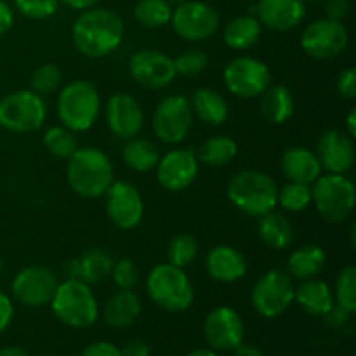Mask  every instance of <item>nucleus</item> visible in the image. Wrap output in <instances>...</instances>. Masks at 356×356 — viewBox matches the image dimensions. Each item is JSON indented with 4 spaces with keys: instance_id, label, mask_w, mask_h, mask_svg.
<instances>
[{
    "instance_id": "obj_1",
    "label": "nucleus",
    "mask_w": 356,
    "mask_h": 356,
    "mask_svg": "<svg viewBox=\"0 0 356 356\" xmlns=\"http://www.w3.org/2000/svg\"><path fill=\"white\" fill-rule=\"evenodd\" d=\"M125 35L124 19L115 10L90 7L73 21L72 40L76 51L89 59L110 56L120 47Z\"/></svg>"
},
{
    "instance_id": "obj_2",
    "label": "nucleus",
    "mask_w": 356,
    "mask_h": 356,
    "mask_svg": "<svg viewBox=\"0 0 356 356\" xmlns=\"http://www.w3.org/2000/svg\"><path fill=\"white\" fill-rule=\"evenodd\" d=\"M66 179L79 197L99 198L115 181L113 163L103 149L79 148L66 163Z\"/></svg>"
},
{
    "instance_id": "obj_3",
    "label": "nucleus",
    "mask_w": 356,
    "mask_h": 356,
    "mask_svg": "<svg viewBox=\"0 0 356 356\" xmlns=\"http://www.w3.org/2000/svg\"><path fill=\"white\" fill-rule=\"evenodd\" d=\"M49 305L56 318L70 329H87L99 318L96 296L90 285L80 278L59 282Z\"/></svg>"
},
{
    "instance_id": "obj_4",
    "label": "nucleus",
    "mask_w": 356,
    "mask_h": 356,
    "mask_svg": "<svg viewBox=\"0 0 356 356\" xmlns=\"http://www.w3.org/2000/svg\"><path fill=\"white\" fill-rule=\"evenodd\" d=\"M226 195L232 205L250 218H261L277 207L278 186L261 170H240L229 179Z\"/></svg>"
},
{
    "instance_id": "obj_5",
    "label": "nucleus",
    "mask_w": 356,
    "mask_h": 356,
    "mask_svg": "<svg viewBox=\"0 0 356 356\" xmlns=\"http://www.w3.org/2000/svg\"><path fill=\"white\" fill-rule=\"evenodd\" d=\"M148 298L169 313H183L193 305L195 291L184 270L170 263H160L146 278Z\"/></svg>"
},
{
    "instance_id": "obj_6",
    "label": "nucleus",
    "mask_w": 356,
    "mask_h": 356,
    "mask_svg": "<svg viewBox=\"0 0 356 356\" xmlns=\"http://www.w3.org/2000/svg\"><path fill=\"white\" fill-rule=\"evenodd\" d=\"M101 111V96L87 80L66 83L58 96V117L61 125L73 132H86L96 124Z\"/></svg>"
},
{
    "instance_id": "obj_7",
    "label": "nucleus",
    "mask_w": 356,
    "mask_h": 356,
    "mask_svg": "<svg viewBox=\"0 0 356 356\" xmlns=\"http://www.w3.org/2000/svg\"><path fill=\"white\" fill-rule=\"evenodd\" d=\"M313 204L320 218L327 222L339 225L350 219L355 211L356 191L353 181L344 174H323L312 184Z\"/></svg>"
},
{
    "instance_id": "obj_8",
    "label": "nucleus",
    "mask_w": 356,
    "mask_h": 356,
    "mask_svg": "<svg viewBox=\"0 0 356 356\" xmlns=\"http://www.w3.org/2000/svg\"><path fill=\"white\" fill-rule=\"evenodd\" d=\"M47 103L31 89H21L0 99V125L14 134H31L44 125Z\"/></svg>"
},
{
    "instance_id": "obj_9",
    "label": "nucleus",
    "mask_w": 356,
    "mask_h": 356,
    "mask_svg": "<svg viewBox=\"0 0 356 356\" xmlns=\"http://www.w3.org/2000/svg\"><path fill=\"white\" fill-rule=\"evenodd\" d=\"M294 280L287 271L270 270L252 287L250 302L263 318H278L294 305Z\"/></svg>"
},
{
    "instance_id": "obj_10",
    "label": "nucleus",
    "mask_w": 356,
    "mask_h": 356,
    "mask_svg": "<svg viewBox=\"0 0 356 356\" xmlns=\"http://www.w3.org/2000/svg\"><path fill=\"white\" fill-rule=\"evenodd\" d=\"M222 80L232 96L238 99H256L271 86V72L261 59L240 56L225 66Z\"/></svg>"
},
{
    "instance_id": "obj_11",
    "label": "nucleus",
    "mask_w": 356,
    "mask_h": 356,
    "mask_svg": "<svg viewBox=\"0 0 356 356\" xmlns=\"http://www.w3.org/2000/svg\"><path fill=\"white\" fill-rule=\"evenodd\" d=\"M153 132L165 145L184 141L193 125L190 99L183 94H170L156 104L152 118Z\"/></svg>"
},
{
    "instance_id": "obj_12",
    "label": "nucleus",
    "mask_w": 356,
    "mask_h": 356,
    "mask_svg": "<svg viewBox=\"0 0 356 356\" xmlns=\"http://www.w3.org/2000/svg\"><path fill=\"white\" fill-rule=\"evenodd\" d=\"M174 33L186 42H204L214 37L219 28V14L200 0H186L172 9Z\"/></svg>"
},
{
    "instance_id": "obj_13",
    "label": "nucleus",
    "mask_w": 356,
    "mask_h": 356,
    "mask_svg": "<svg viewBox=\"0 0 356 356\" xmlns=\"http://www.w3.org/2000/svg\"><path fill=\"white\" fill-rule=\"evenodd\" d=\"M350 33L343 21H334L329 17L313 21L305 28L301 35V47L309 58L327 61L334 59L346 51Z\"/></svg>"
},
{
    "instance_id": "obj_14",
    "label": "nucleus",
    "mask_w": 356,
    "mask_h": 356,
    "mask_svg": "<svg viewBox=\"0 0 356 356\" xmlns=\"http://www.w3.org/2000/svg\"><path fill=\"white\" fill-rule=\"evenodd\" d=\"M104 197L108 219L118 229H134L145 218V200L138 188L129 181H113Z\"/></svg>"
},
{
    "instance_id": "obj_15",
    "label": "nucleus",
    "mask_w": 356,
    "mask_h": 356,
    "mask_svg": "<svg viewBox=\"0 0 356 356\" xmlns=\"http://www.w3.org/2000/svg\"><path fill=\"white\" fill-rule=\"evenodd\" d=\"M58 277L54 271L45 266H28L17 271L10 284V294L16 302L26 308H42L51 302L56 289Z\"/></svg>"
},
{
    "instance_id": "obj_16",
    "label": "nucleus",
    "mask_w": 356,
    "mask_h": 356,
    "mask_svg": "<svg viewBox=\"0 0 356 356\" xmlns=\"http://www.w3.org/2000/svg\"><path fill=\"white\" fill-rule=\"evenodd\" d=\"M129 73L136 83L149 90H162L176 79L174 61L156 49H139L129 59Z\"/></svg>"
},
{
    "instance_id": "obj_17",
    "label": "nucleus",
    "mask_w": 356,
    "mask_h": 356,
    "mask_svg": "<svg viewBox=\"0 0 356 356\" xmlns=\"http://www.w3.org/2000/svg\"><path fill=\"white\" fill-rule=\"evenodd\" d=\"M204 337L209 348L218 353L235 351L243 343L245 323L240 313L232 306H218L205 316Z\"/></svg>"
},
{
    "instance_id": "obj_18",
    "label": "nucleus",
    "mask_w": 356,
    "mask_h": 356,
    "mask_svg": "<svg viewBox=\"0 0 356 356\" xmlns=\"http://www.w3.org/2000/svg\"><path fill=\"white\" fill-rule=\"evenodd\" d=\"M200 169L197 153L191 149H170L156 163V181L167 191L179 193L195 183Z\"/></svg>"
},
{
    "instance_id": "obj_19",
    "label": "nucleus",
    "mask_w": 356,
    "mask_h": 356,
    "mask_svg": "<svg viewBox=\"0 0 356 356\" xmlns=\"http://www.w3.org/2000/svg\"><path fill=\"white\" fill-rule=\"evenodd\" d=\"M106 124L115 138L127 141L145 127V110L134 96L117 92L106 101Z\"/></svg>"
},
{
    "instance_id": "obj_20",
    "label": "nucleus",
    "mask_w": 356,
    "mask_h": 356,
    "mask_svg": "<svg viewBox=\"0 0 356 356\" xmlns=\"http://www.w3.org/2000/svg\"><path fill=\"white\" fill-rule=\"evenodd\" d=\"M315 153L327 172L346 174L355 165V139L346 132L330 129L318 138Z\"/></svg>"
},
{
    "instance_id": "obj_21",
    "label": "nucleus",
    "mask_w": 356,
    "mask_h": 356,
    "mask_svg": "<svg viewBox=\"0 0 356 356\" xmlns=\"http://www.w3.org/2000/svg\"><path fill=\"white\" fill-rule=\"evenodd\" d=\"M257 19L273 31H291L302 23L306 16L305 0H259L256 7Z\"/></svg>"
},
{
    "instance_id": "obj_22",
    "label": "nucleus",
    "mask_w": 356,
    "mask_h": 356,
    "mask_svg": "<svg viewBox=\"0 0 356 356\" xmlns=\"http://www.w3.org/2000/svg\"><path fill=\"white\" fill-rule=\"evenodd\" d=\"M205 271L221 284H235L247 273V259L232 245H216L205 256Z\"/></svg>"
},
{
    "instance_id": "obj_23",
    "label": "nucleus",
    "mask_w": 356,
    "mask_h": 356,
    "mask_svg": "<svg viewBox=\"0 0 356 356\" xmlns=\"http://www.w3.org/2000/svg\"><path fill=\"white\" fill-rule=\"evenodd\" d=\"M280 169L287 181L302 184H313L322 176L323 170L316 153L305 146L285 149L280 160Z\"/></svg>"
},
{
    "instance_id": "obj_24",
    "label": "nucleus",
    "mask_w": 356,
    "mask_h": 356,
    "mask_svg": "<svg viewBox=\"0 0 356 356\" xmlns=\"http://www.w3.org/2000/svg\"><path fill=\"white\" fill-rule=\"evenodd\" d=\"M294 302L305 313L320 318H323L336 305L330 285L318 277L301 282L299 287H296Z\"/></svg>"
},
{
    "instance_id": "obj_25",
    "label": "nucleus",
    "mask_w": 356,
    "mask_h": 356,
    "mask_svg": "<svg viewBox=\"0 0 356 356\" xmlns=\"http://www.w3.org/2000/svg\"><path fill=\"white\" fill-rule=\"evenodd\" d=\"M190 104L191 111H193V115H197L198 120L212 125V127H219L229 117L228 101L225 99L221 92L211 89V87H200V89L195 90Z\"/></svg>"
},
{
    "instance_id": "obj_26",
    "label": "nucleus",
    "mask_w": 356,
    "mask_h": 356,
    "mask_svg": "<svg viewBox=\"0 0 356 356\" xmlns=\"http://www.w3.org/2000/svg\"><path fill=\"white\" fill-rule=\"evenodd\" d=\"M141 315V299L132 291H118L106 301L104 322L113 329H127Z\"/></svg>"
},
{
    "instance_id": "obj_27",
    "label": "nucleus",
    "mask_w": 356,
    "mask_h": 356,
    "mask_svg": "<svg viewBox=\"0 0 356 356\" xmlns=\"http://www.w3.org/2000/svg\"><path fill=\"white\" fill-rule=\"evenodd\" d=\"M327 264V254L320 245H302L298 247L289 256L287 273L292 280L305 282L309 278H316Z\"/></svg>"
},
{
    "instance_id": "obj_28",
    "label": "nucleus",
    "mask_w": 356,
    "mask_h": 356,
    "mask_svg": "<svg viewBox=\"0 0 356 356\" xmlns=\"http://www.w3.org/2000/svg\"><path fill=\"white\" fill-rule=\"evenodd\" d=\"M263 24L252 14H242L228 21L222 30V40L233 51H247L259 42Z\"/></svg>"
},
{
    "instance_id": "obj_29",
    "label": "nucleus",
    "mask_w": 356,
    "mask_h": 356,
    "mask_svg": "<svg viewBox=\"0 0 356 356\" xmlns=\"http://www.w3.org/2000/svg\"><path fill=\"white\" fill-rule=\"evenodd\" d=\"M259 97L261 113L271 125L285 124L294 115L296 103L289 87L275 83L268 87Z\"/></svg>"
},
{
    "instance_id": "obj_30",
    "label": "nucleus",
    "mask_w": 356,
    "mask_h": 356,
    "mask_svg": "<svg viewBox=\"0 0 356 356\" xmlns=\"http://www.w3.org/2000/svg\"><path fill=\"white\" fill-rule=\"evenodd\" d=\"M259 238L266 247L273 250H284L294 240V226L285 218L284 214L271 211L268 214L261 216L259 225H257Z\"/></svg>"
},
{
    "instance_id": "obj_31",
    "label": "nucleus",
    "mask_w": 356,
    "mask_h": 356,
    "mask_svg": "<svg viewBox=\"0 0 356 356\" xmlns=\"http://www.w3.org/2000/svg\"><path fill=\"white\" fill-rule=\"evenodd\" d=\"M160 149L153 141L146 138L127 139L122 148V159L124 163L134 172H149L156 167L160 160Z\"/></svg>"
},
{
    "instance_id": "obj_32",
    "label": "nucleus",
    "mask_w": 356,
    "mask_h": 356,
    "mask_svg": "<svg viewBox=\"0 0 356 356\" xmlns=\"http://www.w3.org/2000/svg\"><path fill=\"white\" fill-rule=\"evenodd\" d=\"M238 155V145L228 136H214L200 146L197 153L198 162L207 167H225Z\"/></svg>"
},
{
    "instance_id": "obj_33",
    "label": "nucleus",
    "mask_w": 356,
    "mask_h": 356,
    "mask_svg": "<svg viewBox=\"0 0 356 356\" xmlns=\"http://www.w3.org/2000/svg\"><path fill=\"white\" fill-rule=\"evenodd\" d=\"M80 259V280H83L89 285L101 284V282L106 280L111 273V268H113V257L103 249H94L86 250L82 254Z\"/></svg>"
},
{
    "instance_id": "obj_34",
    "label": "nucleus",
    "mask_w": 356,
    "mask_h": 356,
    "mask_svg": "<svg viewBox=\"0 0 356 356\" xmlns=\"http://www.w3.org/2000/svg\"><path fill=\"white\" fill-rule=\"evenodd\" d=\"M172 6L167 0H139L134 7V19L148 30H156L170 23Z\"/></svg>"
},
{
    "instance_id": "obj_35",
    "label": "nucleus",
    "mask_w": 356,
    "mask_h": 356,
    "mask_svg": "<svg viewBox=\"0 0 356 356\" xmlns=\"http://www.w3.org/2000/svg\"><path fill=\"white\" fill-rule=\"evenodd\" d=\"M76 132L70 131L65 125H54L47 129L44 134V146L52 156L61 160H68L79 149Z\"/></svg>"
},
{
    "instance_id": "obj_36",
    "label": "nucleus",
    "mask_w": 356,
    "mask_h": 356,
    "mask_svg": "<svg viewBox=\"0 0 356 356\" xmlns=\"http://www.w3.org/2000/svg\"><path fill=\"white\" fill-rule=\"evenodd\" d=\"M313 204L312 195V184L302 183H292L289 181L285 186L278 190L277 195V205H280L284 211L287 212H302Z\"/></svg>"
},
{
    "instance_id": "obj_37",
    "label": "nucleus",
    "mask_w": 356,
    "mask_h": 356,
    "mask_svg": "<svg viewBox=\"0 0 356 356\" xmlns=\"http://www.w3.org/2000/svg\"><path fill=\"white\" fill-rule=\"evenodd\" d=\"M198 256V242L190 233H179L172 236L167 247V263L184 270L186 266L193 264Z\"/></svg>"
},
{
    "instance_id": "obj_38",
    "label": "nucleus",
    "mask_w": 356,
    "mask_h": 356,
    "mask_svg": "<svg viewBox=\"0 0 356 356\" xmlns=\"http://www.w3.org/2000/svg\"><path fill=\"white\" fill-rule=\"evenodd\" d=\"M334 302L348 313L356 312V268L344 266L334 284Z\"/></svg>"
},
{
    "instance_id": "obj_39",
    "label": "nucleus",
    "mask_w": 356,
    "mask_h": 356,
    "mask_svg": "<svg viewBox=\"0 0 356 356\" xmlns=\"http://www.w3.org/2000/svg\"><path fill=\"white\" fill-rule=\"evenodd\" d=\"M63 82V73L58 65L54 63H45V65L38 66L33 72L30 80V89L33 92L40 94V96H49V94L56 92Z\"/></svg>"
},
{
    "instance_id": "obj_40",
    "label": "nucleus",
    "mask_w": 356,
    "mask_h": 356,
    "mask_svg": "<svg viewBox=\"0 0 356 356\" xmlns=\"http://www.w3.org/2000/svg\"><path fill=\"white\" fill-rule=\"evenodd\" d=\"M172 61L176 75L186 76V79L198 76L200 73L205 72V68L209 65L207 54L204 51H200V49H188V51H183Z\"/></svg>"
},
{
    "instance_id": "obj_41",
    "label": "nucleus",
    "mask_w": 356,
    "mask_h": 356,
    "mask_svg": "<svg viewBox=\"0 0 356 356\" xmlns=\"http://www.w3.org/2000/svg\"><path fill=\"white\" fill-rule=\"evenodd\" d=\"M14 6L28 19H47L56 14L59 0H14Z\"/></svg>"
},
{
    "instance_id": "obj_42",
    "label": "nucleus",
    "mask_w": 356,
    "mask_h": 356,
    "mask_svg": "<svg viewBox=\"0 0 356 356\" xmlns=\"http://www.w3.org/2000/svg\"><path fill=\"white\" fill-rule=\"evenodd\" d=\"M110 277L113 278V284L117 285L118 291H132L138 284V268L127 257H122V259L115 261L113 268H111Z\"/></svg>"
},
{
    "instance_id": "obj_43",
    "label": "nucleus",
    "mask_w": 356,
    "mask_h": 356,
    "mask_svg": "<svg viewBox=\"0 0 356 356\" xmlns=\"http://www.w3.org/2000/svg\"><path fill=\"white\" fill-rule=\"evenodd\" d=\"M337 92L341 94L346 99H355L356 97V70L355 68H346L339 73L336 80Z\"/></svg>"
},
{
    "instance_id": "obj_44",
    "label": "nucleus",
    "mask_w": 356,
    "mask_h": 356,
    "mask_svg": "<svg viewBox=\"0 0 356 356\" xmlns=\"http://www.w3.org/2000/svg\"><path fill=\"white\" fill-rule=\"evenodd\" d=\"M325 2V14L329 19L344 21L351 13L350 0H323Z\"/></svg>"
},
{
    "instance_id": "obj_45",
    "label": "nucleus",
    "mask_w": 356,
    "mask_h": 356,
    "mask_svg": "<svg viewBox=\"0 0 356 356\" xmlns=\"http://www.w3.org/2000/svg\"><path fill=\"white\" fill-rule=\"evenodd\" d=\"M80 356H122V351L113 343L97 341V343H90L89 346L83 348Z\"/></svg>"
},
{
    "instance_id": "obj_46",
    "label": "nucleus",
    "mask_w": 356,
    "mask_h": 356,
    "mask_svg": "<svg viewBox=\"0 0 356 356\" xmlns=\"http://www.w3.org/2000/svg\"><path fill=\"white\" fill-rule=\"evenodd\" d=\"M13 318H14L13 299H10L6 292L0 291V336L9 329V325L13 323Z\"/></svg>"
},
{
    "instance_id": "obj_47",
    "label": "nucleus",
    "mask_w": 356,
    "mask_h": 356,
    "mask_svg": "<svg viewBox=\"0 0 356 356\" xmlns=\"http://www.w3.org/2000/svg\"><path fill=\"white\" fill-rule=\"evenodd\" d=\"M323 320H325L327 325L332 327V329H344V327L350 323L351 313H348L346 309H343V308H339L337 305H334V308L330 309L325 316H323Z\"/></svg>"
},
{
    "instance_id": "obj_48",
    "label": "nucleus",
    "mask_w": 356,
    "mask_h": 356,
    "mask_svg": "<svg viewBox=\"0 0 356 356\" xmlns=\"http://www.w3.org/2000/svg\"><path fill=\"white\" fill-rule=\"evenodd\" d=\"M14 24V13L6 0H0V35L7 33Z\"/></svg>"
},
{
    "instance_id": "obj_49",
    "label": "nucleus",
    "mask_w": 356,
    "mask_h": 356,
    "mask_svg": "<svg viewBox=\"0 0 356 356\" xmlns=\"http://www.w3.org/2000/svg\"><path fill=\"white\" fill-rule=\"evenodd\" d=\"M120 351L122 356H149V346L145 341H131Z\"/></svg>"
},
{
    "instance_id": "obj_50",
    "label": "nucleus",
    "mask_w": 356,
    "mask_h": 356,
    "mask_svg": "<svg viewBox=\"0 0 356 356\" xmlns=\"http://www.w3.org/2000/svg\"><path fill=\"white\" fill-rule=\"evenodd\" d=\"M63 271L66 273V278H80V259L79 257H72L65 263Z\"/></svg>"
},
{
    "instance_id": "obj_51",
    "label": "nucleus",
    "mask_w": 356,
    "mask_h": 356,
    "mask_svg": "<svg viewBox=\"0 0 356 356\" xmlns=\"http://www.w3.org/2000/svg\"><path fill=\"white\" fill-rule=\"evenodd\" d=\"M59 2H63L65 6H68L70 9L86 10V9H90V7L96 6L99 0H59Z\"/></svg>"
},
{
    "instance_id": "obj_52",
    "label": "nucleus",
    "mask_w": 356,
    "mask_h": 356,
    "mask_svg": "<svg viewBox=\"0 0 356 356\" xmlns=\"http://www.w3.org/2000/svg\"><path fill=\"white\" fill-rule=\"evenodd\" d=\"M235 355L236 356H264L263 351H261L259 348L254 346V344H249V343L240 344V346L235 350Z\"/></svg>"
},
{
    "instance_id": "obj_53",
    "label": "nucleus",
    "mask_w": 356,
    "mask_h": 356,
    "mask_svg": "<svg viewBox=\"0 0 356 356\" xmlns=\"http://www.w3.org/2000/svg\"><path fill=\"white\" fill-rule=\"evenodd\" d=\"M346 134L351 138H356V108H351L346 118Z\"/></svg>"
},
{
    "instance_id": "obj_54",
    "label": "nucleus",
    "mask_w": 356,
    "mask_h": 356,
    "mask_svg": "<svg viewBox=\"0 0 356 356\" xmlns=\"http://www.w3.org/2000/svg\"><path fill=\"white\" fill-rule=\"evenodd\" d=\"M0 356H28V353L19 346H6L0 348Z\"/></svg>"
},
{
    "instance_id": "obj_55",
    "label": "nucleus",
    "mask_w": 356,
    "mask_h": 356,
    "mask_svg": "<svg viewBox=\"0 0 356 356\" xmlns=\"http://www.w3.org/2000/svg\"><path fill=\"white\" fill-rule=\"evenodd\" d=\"M186 356H221L218 351L211 350V348H198V350L190 351Z\"/></svg>"
},
{
    "instance_id": "obj_56",
    "label": "nucleus",
    "mask_w": 356,
    "mask_h": 356,
    "mask_svg": "<svg viewBox=\"0 0 356 356\" xmlns=\"http://www.w3.org/2000/svg\"><path fill=\"white\" fill-rule=\"evenodd\" d=\"M167 2H169L170 6H172V3H174V6H179V3L186 2V0H167Z\"/></svg>"
},
{
    "instance_id": "obj_57",
    "label": "nucleus",
    "mask_w": 356,
    "mask_h": 356,
    "mask_svg": "<svg viewBox=\"0 0 356 356\" xmlns=\"http://www.w3.org/2000/svg\"><path fill=\"white\" fill-rule=\"evenodd\" d=\"M2 270H3V261H2V256H0V275H2Z\"/></svg>"
},
{
    "instance_id": "obj_58",
    "label": "nucleus",
    "mask_w": 356,
    "mask_h": 356,
    "mask_svg": "<svg viewBox=\"0 0 356 356\" xmlns=\"http://www.w3.org/2000/svg\"><path fill=\"white\" fill-rule=\"evenodd\" d=\"M305 2H313V3H315V2H323V0H305Z\"/></svg>"
}]
</instances>
